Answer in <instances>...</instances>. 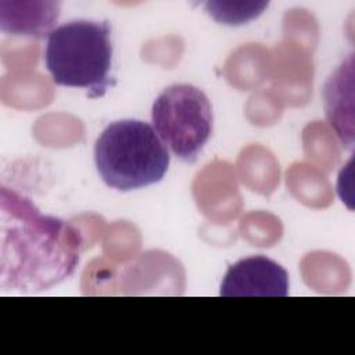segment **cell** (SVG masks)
<instances>
[{"label":"cell","instance_id":"obj_2","mask_svg":"<svg viewBox=\"0 0 355 355\" xmlns=\"http://www.w3.org/2000/svg\"><path fill=\"white\" fill-rule=\"evenodd\" d=\"M44 64L53 82L87 90V97H103L110 86L112 42L108 21L78 19L57 26L47 37Z\"/></svg>","mask_w":355,"mask_h":355},{"label":"cell","instance_id":"obj_3","mask_svg":"<svg viewBox=\"0 0 355 355\" xmlns=\"http://www.w3.org/2000/svg\"><path fill=\"white\" fill-rule=\"evenodd\" d=\"M169 161V151L155 129L137 119L108 123L94 144L97 172L108 187L118 191L158 183Z\"/></svg>","mask_w":355,"mask_h":355},{"label":"cell","instance_id":"obj_6","mask_svg":"<svg viewBox=\"0 0 355 355\" xmlns=\"http://www.w3.org/2000/svg\"><path fill=\"white\" fill-rule=\"evenodd\" d=\"M58 17V1H0V28L7 35L49 37Z\"/></svg>","mask_w":355,"mask_h":355},{"label":"cell","instance_id":"obj_1","mask_svg":"<svg viewBox=\"0 0 355 355\" xmlns=\"http://www.w3.org/2000/svg\"><path fill=\"white\" fill-rule=\"evenodd\" d=\"M82 250L80 233L68 222L43 215L14 191L1 189V286L42 291L69 277Z\"/></svg>","mask_w":355,"mask_h":355},{"label":"cell","instance_id":"obj_8","mask_svg":"<svg viewBox=\"0 0 355 355\" xmlns=\"http://www.w3.org/2000/svg\"><path fill=\"white\" fill-rule=\"evenodd\" d=\"M268 7V3H214L205 4L207 12L219 24L241 25L255 19Z\"/></svg>","mask_w":355,"mask_h":355},{"label":"cell","instance_id":"obj_7","mask_svg":"<svg viewBox=\"0 0 355 355\" xmlns=\"http://www.w3.org/2000/svg\"><path fill=\"white\" fill-rule=\"evenodd\" d=\"M323 105L330 126L347 148L354 143L352 118V58L347 65L343 62L323 86Z\"/></svg>","mask_w":355,"mask_h":355},{"label":"cell","instance_id":"obj_4","mask_svg":"<svg viewBox=\"0 0 355 355\" xmlns=\"http://www.w3.org/2000/svg\"><path fill=\"white\" fill-rule=\"evenodd\" d=\"M153 126L164 144L184 162H194L212 135V105L190 83L164 89L151 107Z\"/></svg>","mask_w":355,"mask_h":355},{"label":"cell","instance_id":"obj_5","mask_svg":"<svg viewBox=\"0 0 355 355\" xmlns=\"http://www.w3.org/2000/svg\"><path fill=\"white\" fill-rule=\"evenodd\" d=\"M219 294L222 297H286L288 273L265 255L247 257L229 266Z\"/></svg>","mask_w":355,"mask_h":355}]
</instances>
